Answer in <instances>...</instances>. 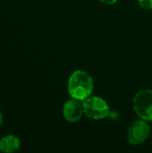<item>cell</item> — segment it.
Masks as SVG:
<instances>
[{"label": "cell", "instance_id": "6da1fadb", "mask_svg": "<svg viewBox=\"0 0 152 153\" xmlns=\"http://www.w3.org/2000/svg\"><path fill=\"white\" fill-rule=\"evenodd\" d=\"M93 80L87 72L77 70L69 77L67 90L73 99L77 100H85L90 97L93 92Z\"/></svg>", "mask_w": 152, "mask_h": 153}, {"label": "cell", "instance_id": "7a4b0ae2", "mask_svg": "<svg viewBox=\"0 0 152 153\" xmlns=\"http://www.w3.org/2000/svg\"><path fill=\"white\" fill-rule=\"evenodd\" d=\"M135 113L145 121H152V91L142 90L133 100Z\"/></svg>", "mask_w": 152, "mask_h": 153}, {"label": "cell", "instance_id": "3957f363", "mask_svg": "<svg viewBox=\"0 0 152 153\" xmlns=\"http://www.w3.org/2000/svg\"><path fill=\"white\" fill-rule=\"evenodd\" d=\"M84 114L94 120L106 118L109 114V107L108 103L99 97H89L82 103Z\"/></svg>", "mask_w": 152, "mask_h": 153}, {"label": "cell", "instance_id": "277c9868", "mask_svg": "<svg viewBox=\"0 0 152 153\" xmlns=\"http://www.w3.org/2000/svg\"><path fill=\"white\" fill-rule=\"evenodd\" d=\"M151 134V127L145 120L135 121L129 128L127 140L133 145H138L145 142Z\"/></svg>", "mask_w": 152, "mask_h": 153}, {"label": "cell", "instance_id": "5b68a950", "mask_svg": "<svg viewBox=\"0 0 152 153\" xmlns=\"http://www.w3.org/2000/svg\"><path fill=\"white\" fill-rule=\"evenodd\" d=\"M82 104H81L77 100L73 99L67 100L63 107V115L65 118L71 123L77 122L80 120L83 114Z\"/></svg>", "mask_w": 152, "mask_h": 153}, {"label": "cell", "instance_id": "8992f818", "mask_svg": "<svg viewBox=\"0 0 152 153\" xmlns=\"http://www.w3.org/2000/svg\"><path fill=\"white\" fill-rule=\"evenodd\" d=\"M21 141L15 135H7L0 140V152L10 153L16 152L20 149Z\"/></svg>", "mask_w": 152, "mask_h": 153}, {"label": "cell", "instance_id": "52a82bcc", "mask_svg": "<svg viewBox=\"0 0 152 153\" xmlns=\"http://www.w3.org/2000/svg\"><path fill=\"white\" fill-rule=\"evenodd\" d=\"M139 4L146 10L152 9V0H137Z\"/></svg>", "mask_w": 152, "mask_h": 153}, {"label": "cell", "instance_id": "ba28073f", "mask_svg": "<svg viewBox=\"0 0 152 153\" xmlns=\"http://www.w3.org/2000/svg\"><path fill=\"white\" fill-rule=\"evenodd\" d=\"M99 1L106 4H114L115 3H116L117 0H99Z\"/></svg>", "mask_w": 152, "mask_h": 153}, {"label": "cell", "instance_id": "9c48e42d", "mask_svg": "<svg viewBox=\"0 0 152 153\" xmlns=\"http://www.w3.org/2000/svg\"><path fill=\"white\" fill-rule=\"evenodd\" d=\"M2 124H3V116H2V114L0 112V126H2Z\"/></svg>", "mask_w": 152, "mask_h": 153}]
</instances>
